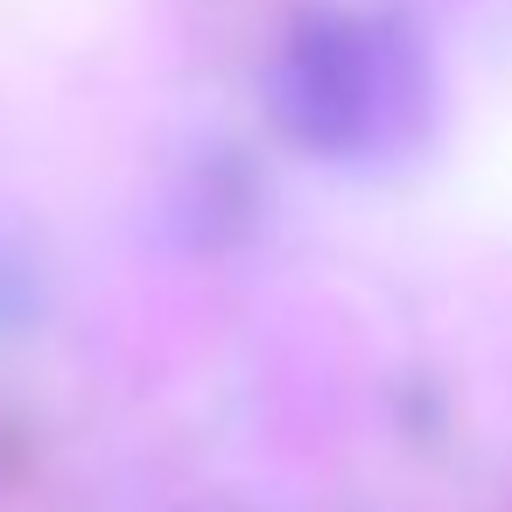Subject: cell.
<instances>
[{"instance_id": "1", "label": "cell", "mask_w": 512, "mask_h": 512, "mask_svg": "<svg viewBox=\"0 0 512 512\" xmlns=\"http://www.w3.org/2000/svg\"><path fill=\"white\" fill-rule=\"evenodd\" d=\"M274 127L323 162H372L421 134L428 64L386 15H302L267 71Z\"/></svg>"}, {"instance_id": "2", "label": "cell", "mask_w": 512, "mask_h": 512, "mask_svg": "<svg viewBox=\"0 0 512 512\" xmlns=\"http://www.w3.org/2000/svg\"><path fill=\"white\" fill-rule=\"evenodd\" d=\"M36 309H43V281H36L29 253H15V246H0V330H15V323H29Z\"/></svg>"}]
</instances>
